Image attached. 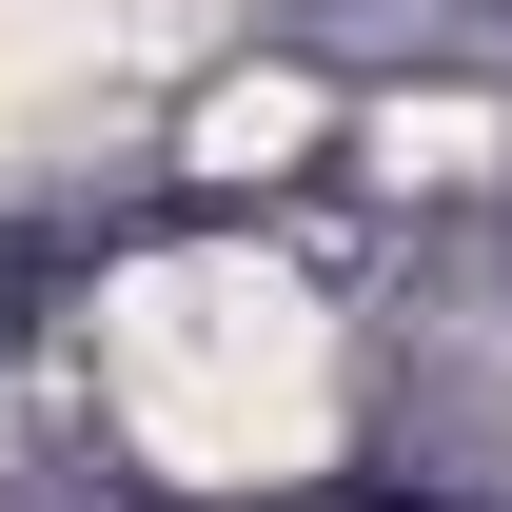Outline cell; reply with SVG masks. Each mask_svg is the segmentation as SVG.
I'll use <instances>...</instances> for the list:
<instances>
[{
  "instance_id": "cell-1",
  "label": "cell",
  "mask_w": 512,
  "mask_h": 512,
  "mask_svg": "<svg viewBox=\"0 0 512 512\" xmlns=\"http://www.w3.org/2000/svg\"><path fill=\"white\" fill-rule=\"evenodd\" d=\"M119 434L197 493H256V473H296L335 434V335L296 316V276L178 256V276L119 296Z\"/></svg>"
}]
</instances>
